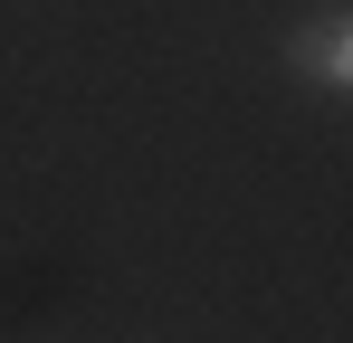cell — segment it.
<instances>
[{"label": "cell", "instance_id": "1", "mask_svg": "<svg viewBox=\"0 0 353 343\" xmlns=\"http://www.w3.org/2000/svg\"><path fill=\"white\" fill-rule=\"evenodd\" d=\"M287 67L305 86H325V96H353V10H315L287 39Z\"/></svg>", "mask_w": 353, "mask_h": 343}]
</instances>
